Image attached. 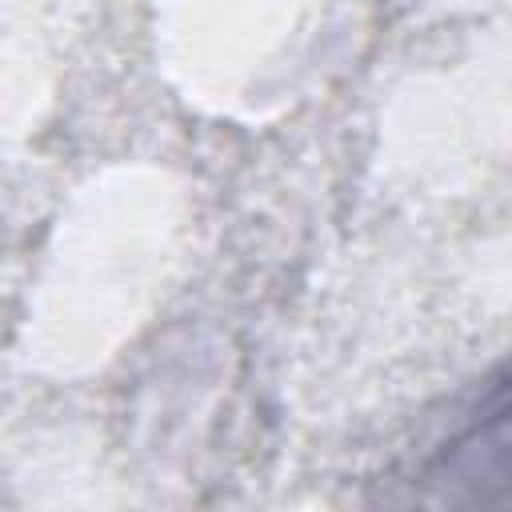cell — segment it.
Instances as JSON below:
<instances>
[{"instance_id": "obj_1", "label": "cell", "mask_w": 512, "mask_h": 512, "mask_svg": "<svg viewBox=\"0 0 512 512\" xmlns=\"http://www.w3.org/2000/svg\"><path fill=\"white\" fill-rule=\"evenodd\" d=\"M412 496L432 504H512V360L484 380L448 436L416 464Z\"/></svg>"}]
</instances>
